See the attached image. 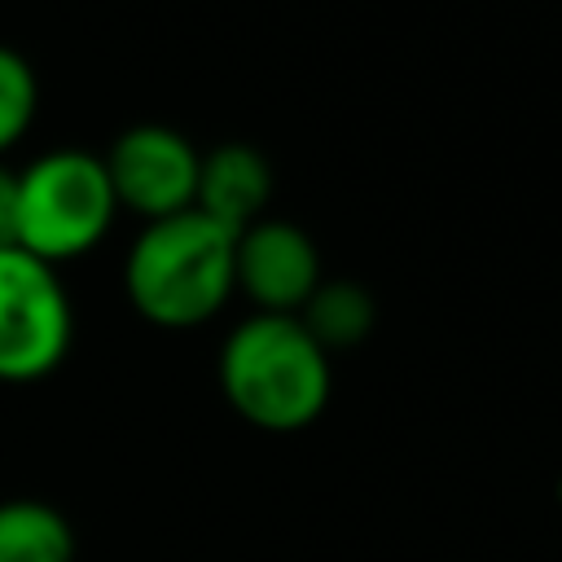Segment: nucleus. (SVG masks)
I'll return each mask as SVG.
<instances>
[{"mask_svg":"<svg viewBox=\"0 0 562 562\" xmlns=\"http://www.w3.org/2000/svg\"><path fill=\"white\" fill-rule=\"evenodd\" d=\"M220 391L228 408L272 435L312 426L334 391L329 351L307 334L299 316L250 312L220 347Z\"/></svg>","mask_w":562,"mask_h":562,"instance_id":"nucleus-1","label":"nucleus"},{"mask_svg":"<svg viewBox=\"0 0 562 562\" xmlns=\"http://www.w3.org/2000/svg\"><path fill=\"white\" fill-rule=\"evenodd\" d=\"M119 215L101 154L61 145L31 158L18 171V220L13 246L44 263H66L97 250Z\"/></svg>","mask_w":562,"mask_h":562,"instance_id":"nucleus-3","label":"nucleus"},{"mask_svg":"<svg viewBox=\"0 0 562 562\" xmlns=\"http://www.w3.org/2000/svg\"><path fill=\"white\" fill-rule=\"evenodd\" d=\"M35 105H40V83L31 61L18 48L0 44V158L31 132Z\"/></svg>","mask_w":562,"mask_h":562,"instance_id":"nucleus-10","label":"nucleus"},{"mask_svg":"<svg viewBox=\"0 0 562 562\" xmlns=\"http://www.w3.org/2000/svg\"><path fill=\"white\" fill-rule=\"evenodd\" d=\"M13 220H18V171L0 158V246H13Z\"/></svg>","mask_w":562,"mask_h":562,"instance_id":"nucleus-11","label":"nucleus"},{"mask_svg":"<svg viewBox=\"0 0 562 562\" xmlns=\"http://www.w3.org/2000/svg\"><path fill=\"white\" fill-rule=\"evenodd\" d=\"M233 237L202 211L149 220L123 259L132 307L158 329H193L224 312L233 285Z\"/></svg>","mask_w":562,"mask_h":562,"instance_id":"nucleus-2","label":"nucleus"},{"mask_svg":"<svg viewBox=\"0 0 562 562\" xmlns=\"http://www.w3.org/2000/svg\"><path fill=\"white\" fill-rule=\"evenodd\" d=\"M558 501H562V483H558Z\"/></svg>","mask_w":562,"mask_h":562,"instance_id":"nucleus-12","label":"nucleus"},{"mask_svg":"<svg viewBox=\"0 0 562 562\" xmlns=\"http://www.w3.org/2000/svg\"><path fill=\"white\" fill-rule=\"evenodd\" d=\"M0 562H75L70 518L35 496L0 501Z\"/></svg>","mask_w":562,"mask_h":562,"instance_id":"nucleus-8","label":"nucleus"},{"mask_svg":"<svg viewBox=\"0 0 562 562\" xmlns=\"http://www.w3.org/2000/svg\"><path fill=\"white\" fill-rule=\"evenodd\" d=\"M268 202H272V167L263 149L246 140H224L202 154L193 211H202L228 233H241L246 224L268 215Z\"/></svg>","mask_w":562,"mask_h":562,"instance_id":"nucleus-7","label":"nucleus"},{"mask_svg":"<svg viewBox=\"0 0 562 562\" xmlns=\"http://www.w3.org/2000/svg\"><path fill=\"white\" fill-rule=\"evenodd\" d=\"M101 162L119 211H132L145 224L180 215L198 198L202 149L167 123H132L127 132L114 136Z\"/></svg>","mask_w":562,"mask_h":562,"instance_id":"nucleus-5","label":"nucleus"},{"mask_svg":"<svg viewBox=\"0 0 562 562\" xmlns=\"http://www.w3.org/2000/svg\"><path fill=\"white\" fill-rule=\"evenodd\" d=\"M299 321L307 325V334L334 356V351H351L360 347L373 325H378V303L369 294V285L351 281V277H334L321 281L312 290V299L299 307Z\"/></svg>","mask_w":562,"mask_h":562,"instance_id":"nucleus-9","label":"nucleus"},{"mask_svg":"<svg viewBox=\"0 0 562 562\" xmlns=\"http://www.w3.org/2000/svg\"><path fill=\"white\" fill-rule=\"evenodd\" d=\"M321 281V250L294 220L263 215L233 237V285L255 312L299 316Z\"/></svg>","mask_w":562,"mask_h":562,"instance_id":"nucleus-6","label":"nucleus"},{"mask_svg":"<svg viewBox=\"0 0 562 562\" xmlns=\"http://www.w3.org/2000/svg\"><path fill=\"white\" fill-rule=\"evenodd\" d=\"M75 338V307L53 263L0 246V382L31 386L61 369Z\"/></svg>","mask_w":562,"mask_h":562,"instance_id":"nucleus-4","label":"nucleus"}]
</instances>
